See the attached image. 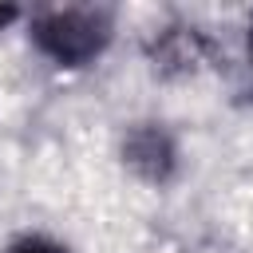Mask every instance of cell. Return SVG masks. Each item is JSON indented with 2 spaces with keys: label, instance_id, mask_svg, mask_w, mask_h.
Here are the masks:
<instances>
[{
  "label": "cell",
  "instance_id": "5b68a950",
  "mask_svg": "<svg viewBox=\"0 0 253 253\" xmlns=\"http://www.w3.org/2000/svg\"><path fill=\"white\" fill-rule=\"evenodd\" d=\"M249 55H253V24H249Z\"/></svg>",
  "mask_w": 253,
  "mask_h": 253
},
{
  "label": "cell",
  "instance_id": "7a4b0ae2",
  "mask_svg": "<svg viewBox=\"0 0 253 253\" xmlns=\"http://www.w3.org/2000/svg\"><path fill=\"white\" fill-rule=\"evenodd\" d=\"M126 162L150 178V182H166L170 170H174V142L158 130V126H138L130 138H126Z\"/></svg>",
  "mask_w": 253,
  "mask_h": 253
},
{
  "label": "cell",
  "instance_id": "3957f363",
  "mask_svg": "<svg viewBox=\"0 0 253 253\" xmlns=\"http://www.w3.org/2000/svg\"><path fill=\"white\" fill-rule=\"evenodd\" d=\"M4 253H67L59 241H51V237H43V233H24V237H16Z\"/></svg>",
  "mask_w": 253,
  "mask_h": 253
},
{
  "label": "cell",
  "instance_id": "277c9868",
  "mask_svg": "<svg viewBox=\"0 0 253 253\" xmlns=\"http://www.w3.org/2000/svg\"><path fill=\"white\" fill-rule=\"evenodd\" d=\"M8 20H16V12H12V8H0V28H4Z\"/></svg>",
  "mask_w": 253,
  "mask_h": 253
},
{
  "label": "cell",
  "instance_id": "6da1fadb",
  "mask_svg": "<svg viewBox=\"0 0 253 253\" xmlns=\"http://www.w3.org/2000/svg\"><path fill=\"white\" fill-rule=\"evenodd\" d=\"M32 40L59 67H87L111 43V12H103V8H51L32 20Z\"/></svg>",
  "mask_w": 253,
  "mask_h": 253
}]
</instances>
